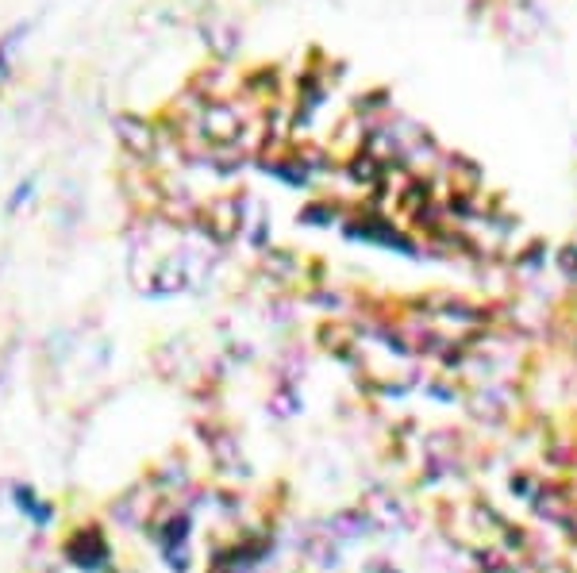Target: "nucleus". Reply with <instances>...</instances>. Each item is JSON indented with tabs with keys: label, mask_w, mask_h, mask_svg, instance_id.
Returning a JSON list of instances; mask_svg holds the SVG:
<instances>
[{
	"label": "nucleus",
	"mask_w": 577,
	"mask_h": 573,
	"mask_svg": "<svg viewBox=\"0 0 577 573\" xmlns=\"http://www.w3.org/2000/svg\"><path fill=\"white\" fill-rule=\"evenodd\" d=\"M58 558L77 573H112V543L101 520H77L62 535Z\"/></svg>",
	"instance_id": "obj_1"
},
{
	"label": "nucleus",
	"mask_w": 577,
	"mask_h": 573,
	"mask_svg": "<svg viewBox=\"0 0 577 573\" xmlns=\"http://www.w3.org/2000/svg\"><path fill=\"white\" fill-rule=\"evenodd\" d=\"M8 500H12V508L24 516V520H31V524L39 527V531H47V527H54V520H58V504L47 497H39V489L31 485V481H12V489H8Z\"/></svg>",
	"instance_id": "obj_2"
}]
</instances>
